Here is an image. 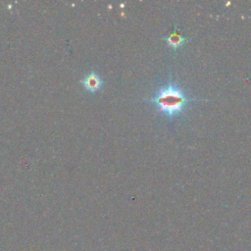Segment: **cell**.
<instances>
[{
	"mask_svg": "<svg viewBox=\"0 0 251 251\" xmlns=\"http://www.w3.org/2000/svg\"><path fill=\"white\" fill-rule=\"evenodd\" d=\"M198 100L202 99L188 98L182 88L172 79L167 85L160 87L152 98L147 99V101L155 105L158 112L163 113L171 120L182 115L189 102Z\"/></svg>",
	"mask_w": 251,
	"mask_h": 251,
	"instance_id": "obj_1",
	"label": "cell"
},
{
	"mask_svg": "<svg viewBox=\"0 0 251 251\" xmlns=\"http://www.w3.org/2000/svg\"><path fill=\"white\" fill-rule=\"evenodd\" d=\"M164 40L167 42L168 46L172 48L174 51H176L188 41V39L182 36L181 34H179V32L176 29L174 30L172 33H170L168 36H166Z\"/></svg>",
	"mask_w": 251,
	"mask_h": 251,
	"instance_id": "obj_3",
	"label": "cell"
},
{
	"mask_svg": "<svg viewBox=\"0 0 251 251\" xmlns=\"http://www.w3.org/2000/svg\"><path fill=\"white\" fill-rule=\"evenodd\" d=\"M80 83L82 84V86L86 91L90 93H95L101 89L103 81L97 73H95L94 71H91L88 75L84 76V78L80 80Z\"/></svg>",
	"mask_w": 251,
	"mask_h": 251,
	"instance_id": "obj_2",
	"label": "cell"
}]
</instances>
